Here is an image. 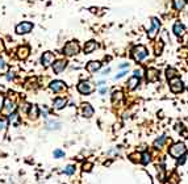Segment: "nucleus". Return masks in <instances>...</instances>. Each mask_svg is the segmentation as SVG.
<instances>
[{
	"label": "nucleus",
	"mask_w": 188,
	"mask_h": 184,
	"mask_svg": "<svg viewBox=\"0 0 188 184\" xmlns=\"http://www.w3.org/2000/svg\"><path fill=\"white\" fill-rule=\"evenodd\" d=\"M49 87H50V89L54 92H61V91H63V89H66V84L62 80H54V82L50 83Z\"/></svg>",
	"instance_id": "obj_10"
},
{
	"label": "nucleus",
	"mask_w": 188,
	"mask_h": 184,
	"mask_svg": "<svg viewBox=\"0 0 188 184\" xmlns=\"http://www.w3.org/2000/svg\"><path fill=\"white\" fill-rule=\"evenodd\" d=\"M186 2H188V0H186Z\"/></svg>",
	"instance_id": "obj_41"
},
{
	"label": "nucleus",
	"mask_w": 188,
	"mask_h": 184,
	"mask_svg": "<svg viewBox=\"0 0 188 184\" xmlns=\"http://www.w3.org/2000/svg\"><path fill=\"white\" fill-rule=\"evenodd\" d=\"M79 50H80L79 43L76 41H70L65 45V47H63V54L67 57H72V55H76Z\"/></svg>",
	"instance_id": "obj_3"
},
{
	"label": "nucleus",
	"mask_w": 188,
	"mask_h": 184,
	"mask_svg": "<svg viewBox=\"0 0 188 184\" xmlns=\"http://www.w3.org/2000/svg\"><path fill=\"white\" fill-rule=\"evenodd\" d=\"M141 75H142V71L138 68V70H134V76H137V78H141Z\"/></svg>",
	"instance_id": "obj_35"
},
{
	"label": "nucleus",
	"mask_w": 188,
	"mask_h": 184,
	"mask_svg": "<svg viewBox=\"0 0 188 184\" xmlns=\"http://www.w3.org/2000/svg\"><path fill=\"white\" fill-rule=\"evenodd\" d=\"M66 104H67V99L66 97H57V99H54L53 107L55 109H62V108H65Z\"/></svg>",
	"instance_id": "obj_14"
},
{
	"label": "nucleus",
	"mask_w": 188,
	"mask_h": 184,
	"mask_svg": "<svg viewBox=\"0 0 188 184\" xmlns=\"http://www.w3.org/2000/svg\"><path fill=\"white\" fill-rule=\"evenodd\" d=\"M126 74H128L126 71H121L120 74H117V75H116V79H120V78H122V76H125Z\"/></svg>",
	"instance_id": "obj_34"
},
{
	"label": "nucleus",
	"mask_w": 188,
	"mask_h": 184,
	"mask_svg": "<svg viewBox=\"0 0 188 184\" xmlns=\"http://www.w3.org/2000/svg\"><path fill=\"white\" fill-rule=\"evenodd\" d=\"M7 70H8V66H7V63H6V61H4L3 58H0V72H7Z\"/></svg>",
	"instance_id": "obj_30"
},
{
	"label": "nucleus",
	"mask_w": 188,
	"mask_h": 184,
	"mask_svg": "<svg viewBox=\"0 0 188 184\" xmlns=\"http://www.w3.org/2000/svg\"><path fill=\"white\" fill-rule=\"evenodd\" d=\"M159 28H161V24H159V21H158V18L153 17L151 18V25L149 28V31H147V34H149V37L151 39L155 38V36L158 34V32H159Z\"/></svg>",
	"instance_id": "obj_5"
},
{
	"label": "nucleus",
	"mask_w": 188,
	"mask_h": 184,
	"mask_svg": "<svg viewBox=\"0 0 188 184\" xmlns=\"http://www.w3.org/2000/svg\"><path fill=\"white\" fill-rule=\"evenodd\" d=\"M93 108L91 107V104H88V103H86V104H83V107H82V114L84 117H87V118H90V117H92L93 116Z\"/></svg>",
	"instance_id": "obj_13"
},
{
	"label": "nucleus",
	"mask_w": 188,
	"mask_h": 184,
	"mask_svg": "<svg viewBox=\"0 0 188 184\" xmlns=\"http://www.w3.org/2000/svg\"><path fill=\"white\" fill-rule=\"evenodd\" d=\"M7 125H8V121L4 120V118H0V138H3L4 136H6Z\"/></svg>",
	"instance_id": "obj_19"
},
{
	"label": "nucleus",
	"mask_w": 188,
	"mask_h": 184,
	"mask_svg": "<svg viewBox=\"0 0 188 184\" xmlns=\"http://www.w3.org/2000/svg\"><path fill=\"white\" fill-rule=\"evenodd\" d=\"M53 62H54V54H53L51 51H46V53L42 54V57H41V63H42V66L49 67Z\"/></svg>",
	"instance_id": "obj_9"
},
{
	"label": "nucleus",
	"mask_w": 188,
	"mask_h": 184,
	"mask_svg": "<svg viewBox=\"0 0 188 184\" xmlns=\"http://www.w3.org/2000/svg\"><path fill=\"white\" fill-rule=\"evenodd\" d=\"M53 155H54V158H63L65 157V151L61 150V149H57V150H54Z\"/></svg>",
	"instance_id": "obj_31"
},
{
	"label": "nucleus",
	"mask_w": 188,
	"mask_h": 184,
	"mask_svg": "<svg viewBox=\"0 0 188 184\" xmlns=\"http://www.w3.org/2000/svg\"><path fill=\"white\" fill-rule=\"evenodd\" d=\"M38 116H39V113H38V107H37V105H32L31 108H29V117L33 118V120H36Z\"/></svg>",
	"instance_id": "obj_21"
},
{
	"label": "nucleus",
	"mask_w": 188,
	"mask_h": 184,
	"mask_svg": "<svg viewBox=\"0 0 188 184\" xmlns=\"http://www.w3.org/2000/svg\"><path fill=\"white\" fill-rule=\"evenodd\" d=\"M97 49V43H96V41H88V42H86V45H84V53L86 54H90V53H92L93 50H96Z\"/></svg>",
	"instance_id": "obj_16"
},
{
	"label": "nucleus",
	"mask_w": 188,
	"mask_h": 184,
	"mask_svg": "<svg viewBox=\"0 0 188 184\" xmlns=\"http://www.w3.org/2000/svg\"><path fill=\"white\" fill-rule=\"evenodd\" d=\"M100 67H101V63L97 62V61H91V62H88L87 66H86V68H87L88 72H96V71L100 70Z\"/></svg>",
	"instance_id": "obj_12"
},
{
	"label": "nucleus",
	"mask_w": 188,
	"mask_h": 184,
	"mask_svg": "<svg viewBox=\"0 0 188 184\" xmlns=\"http://www.w3.org/2000/svg\"><path fill=\"white\" fill-rule=\"evenodd\" d=\"M158 175H159L161 180H165V170H163V167H158Z\"/></svg>",
	"instance_id": "obj_33"
},
{
	"label": "nucleus",
	"mask_w": 188,
	"mask_h": 184,
	"mask_svg": "<svg viewBox=\"0 0 188 184\" xmlns=\"http://www.w3.org/2000/svg\"><path fill=\"white\" fill-rule=\"evenodd\" d=\"M166 76L169 80H171V79H174V78H178V71L175 70V68H172V67H169L166 70Z\"/></svg>",
	"instance_id": "obj_22"
},
{
	"label": "nucleus",
	"mask_w": 188,
	"mask_h": 184,
	"mask_svg": "<svg viewBox=\"0 0 188 184\" xmlns=\"http://www.w3.org/2000/svg\"><path fill=\"white\" fill-rule=\"evenodd\" d=\"M109 71H111V68H105V70H103V71H101V74H103V75H107V74L109 72Z\"/></svg>",
	"instance_id": "obj_39"
},
{
	"label": "nucleus",
	"mask_w": 188,
	"mask_h": 184,
	"mask_svg": "<svg viewBox=\"0 0 188 184\" xmlns=\"http://www.w3.org/2000/svg\"><path fill=\"white\" fill-rule=\"evenodd\" d=\"M67 67V62L61 59V61H57L55 63L53 64V70L55 74H61L62 71H65V68Z\"/></svg>",
	"instance_id": "obj_11"
},
{
	"label": "nucleus",
	"mask_w": 188,
	"mask_h": 184,
	"mask_svg": "<svg viewBox=\"0 0 188 184\" xmlns=\"http://www.w3.org/2000/svg\"><path fill=\"white\" fill-rule=\"evenodd\" d=\"M166 140H167L166 136H162V137H159V138H157V140L154 141V147H157V149L163 147V145H165Z\"/></svg>",
	"instance_id": "obj_24"
},
{
	"label": "nucleus",
	"mask_w": 188,
	"mask_h": 184,
	"mask_svg": "<svg viewBox=\"0 0 188 184\" xmlns=\"http://www.w3.org/2000/svg\"><path fill=\"white\" fill-rule=\"evenodd\" d=\"M187 153V147L184 143H182V142H178V143H174L170 149H169V154L172 157V158H180L183 157L184 154Z\"/></svg>",
	"instance_id": "obj_1"
},
{
	"label": "nucleus",
	"mask_w": 188,
	"mask_h": 184,
	"mask_svg": "<svg viewBox=\"0 0 188 184\" xmlns=\"http://www.w3.org/2000/svg\"><path fill=\"white\" fill-rule=\"evenodd\" d=\"M172 32H174L176 36H183V34H184V25H183V24H180V22H175L174 24V27H172Z\"/></svg>",
	"instance_id": "obj_17"
},
{
	"label": "nucleus",
	"mask_w": 188,
	"mask_h": 184,
	"mask_svg": "<svg viewBox=\"0 0 188 184\" xmlns=\"http://www.w3.org/2000/svg\"><path fill=\"white\" fill-rule=\"evenodd\" d=\"M8 121L13 124V125H17V122H18V114L17 113H11V114H8Z\"/></svg>",
	"instance_id": "obj_26"
},
{
	"label": "nucleus",
	"mask_w": 188,
	"mask_h": 184,
	"mask_svg": "<svg viewBox=\"0 0 188 184\" xmlns=\"http://www.w3.org/2000/svg\"><path fill=\"white\" fill-rule=\"evenodd\" d=\"M108 91V88L107 87H103V88H100V93H101V95H104V93H105Z\"/></svg>",
	"instance_id": "obj_38"
},
{
	"label": "nucleus",
	"mask_w": 188,
	"mask_h": 184,
	"mask_svg": "<svg viewBox=\"0 0 188 184\" xmlns=\"http://www.w3.org/2000/svg\"><path fill=\"white\" fill-rule=\"evenodd\" d=\"M132 55H133V58H134V61L141 62L147 55H149V53H147V49L145 46H142V45H138V46H136L132 50Z\"/></svg>",
	"instance_id": "obj_2"
},
{
	"label": "nucleus",
	"mask_w": 188,
	"mask_h": 184,
	"mask_svg": "<svg viewBox=\"0 0 188 184\" xmlns=\"http://www.w3.org/2000/svg\"><path fill=\"white\" fill-rule=\"evenodd\" d=\"M78 91L82 93V95H90L93 92V84L91 82L87 80H82L78 84Z\"/></svg>",
	"instance_id": "obj_4"
},
{
	"label": "nucleus",
	"mask_w": 188,
	"mask_h": 184,
	"mask_svg": "<svg viewBox=\"0 0 188 184\" xmlns=\"http://www.w3.org/2000/svg\"><path fill=\"white\" fill-rule=\"evenodd\" d=\"M33 29V24L32 22H28V21H24L21 24H18L16 27V33L17 34H27L29 33Z\"/></svg>",
	"instance_id": "obj_7"
},
{
	"label": "nucleus",
	"mask_w": 188,
	"mask_h": 184,
	"mask_svg": "<svg viewBox=\"0 0 188 184\" xmlns=\"http://www.w3.org/2000/svg\"><path fill=\"white\" fill-rule=\"evenodd\" d=\"M122 92L121 91H115L113 92V95H112V101L113 103H116V101H121L122 100Z\"/></svg>",
	"instance_id": "obj_25"
},
{
	"label": "nucleus",
	"mask_w": 188,
	"mask_h": 184,
	"mask_svg": "<svg viewBox=\"0 0 188 184\" xmlns=\"http://www.w3.org/2000/svg\"><path fill=\"white\" fill-rule=\"evenodd\" d=\"M14 109H16V105H14V103L12 100H7L6 101V107L3 108V111L4 113H7V114H11L14 112Z\"/></svg>",
	"instance_id": "obj_18"
},
{
	"label": "nucleus",
	"mask_w": 188,
	"mask_h": 184,
	"mask_svg": "<svg viewBox=\"0 0 188 184\" xmlns=\"http://www.w3.org/2000/svg\"><path fill=\"white\" fill-rule=\"evenodd\" d=\"M174 6L178 11H182L186 6V0H174Z\"/></svg>",
	"instance_id": "obj_27"
},
{
	"label": "nucleus",
	"mask_w": 188,
	"mask_h": 184,
	"mask_svg": "<svg viewBox=\"0 0 188 184\" xmlns=\"http://www.w3.org/2000/svg\"><path fill=\"white\" fill-rule=\"evenodd\" d=\"M146 79H147V82H150V83L158 82L159 80V71H158L157 68H147Z\"/></svg>",
	"instance_id": "obj_8"
},
{
	"label": "nucleus",
	"mask_w": 188,
	"mask_h": 184,
	"mask_svg": "<svg viewBox=\"0 0 188 184\" xmlns=\"http://www.w3.org/2000/svg\"><path fill=\"white\" fill-rule=\"evenodd\" d=\"M138 84H140V78L137 76H132L129 80H128L126 86H128V89H130V91H133V89H136L138 87Z\"/></svg>",
	"instance_id": "obj_15"
},
{
	"label": "nucleus",
	"mask_w": 188,
	"mask_h": 184,
	"mask_svg": "<svg viewBox=\"0 0 188 184\" xmlns=\"http://www.w3.org/2000/svg\"><path fill=\"white\" fill-rule=\"evenodd\" d=\"M128 66H129L128 63H122V64H120V68H126Z\"/></svg>",
	"instance_id": "obj_40"
},
{
	"label": "nucleus",
	"mask_w": 188,
	"mask_h": 184,
	"mask_svg": "<svg viewBox=\"0 0 188 184\" xmlns=\"http://www.w3.org/2000/svg\"><path fill=\"white\" fill-rule=\"evenodd\" d=\"M141 162L143 163V165H147V163H149L150 161H151V158H150V154L149 153H147V151H145V153H143L142 154V155H141Z\"/></svg>",
	"instance_id": "obj_29"
},
{
	"label": "nucleus",
	"mask_w": 188,
	"mask_h": 184,
	"mask_svg": "<svg viewBox=\"0 0 188 184\" xmlns=\"http://www.w3.org/2000/svg\"><path fill=\"white\" fill-rule=\"evenodd\" d=\"M163 43H165V42H162V41H159V42H157V43H155V54H158V55H159V54L162 53Z\"/></svg>",
	"instance_id": "obj_32"
},
{
	"label": "nucleus",
	"mask_w": 188,
	"mask_h": 184,
	"mask_svg": "<svg viewBox=\"0 0 188 184\" xmlns=\"http://www.w3.org/2000/svg\"><path fill=\"white\" fill-rule=\"evenodd\" d=\"M75 170H76V167L75 166H72V165H70V166H67L65 170H63V172L66 174V175H68V176H71V175H74L75 174Z\"/></svg>",
	"instance_id": "obj_28"
},
{
	"label": "nucleus",
	"mask_w": 188,
	"mask_h": 184,
	"mask_svg": "<svg viewBox=\"0 0 188 184\" xmlns=\"http://www.w3.org/2000/svg\"><path fill=\"white\" fill-rule=\"evenodd\" d=\"M59 126H61V124H59L58 121H47L46 122V129L47 130H54V129H59Z\"/></svg>",
	"instance_id": "obj_23"
},
{
	"label": "nucleus",
	"mask_w": 188,
	"mask_h": 184,
	"mask_svg": "<svg viewBox=\"0 0 188 184\" xmlns=\"http://www.w3.org/2000/svg\"><path fill=\"white\" fill-rule=\"evenodd\" d=\"M13 78H14V75H13L12 72H8V74H7V79H8V80H12Z\"/></svg>",
	"instance_id": "obj_37"
},
{
	"label": "nucleus",
	"mask_w": 188,
	"mask_h": 184,
	"mask_svg": "<svg viewBox=\"0 0 188 184\" xmlns=\"http://www.w3.org/2000/svg\"><path fill=\"white\" fill-rule=\"evenodd\" d=\"M170 88H171V91L174 93H180L183 91V88H184V84H183V82L180 80V79L174 78V79H171Z\"/></svg>",
	"instance_id": "obj_6"
},
{
	"label": "nucleus",
	"mask_w": 188,
	"mask_h": 184,
	"mask_svg": "<svg viewBox=\"0 0 188 184\" xmlns=\"http://www.w3.org/2000/svg\"><path fill=\"white\" fill-rule=\"evenodd\" d=\"M17 55H18V58L25 59V58L29 55V47H28V46H22V47H20V49H18V51H17Z\"/></svg>",
	"instance_id": "obj_20"
},
{
	"label": "nucleus",
	"mask_w": 188,
	"mask_h": 184,
	"mask_svg": "<svg viewBox=\"0 0 188 184\" xmlns=\"http://www.w3.org/2000/svg\"><path fill=\"white\" fill-rule=\"evenodd\" d=\"M3 105H4V97H3V95H0V112L3 109Z\"/></svg>",
	"instance_id": "obj_36"
}]
</instances>
